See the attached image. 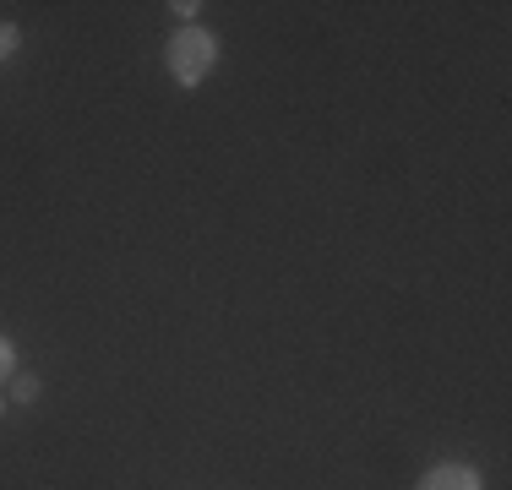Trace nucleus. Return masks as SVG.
I'll list each match as a JSON object with an SVG mask.
<instances>
[{"instance_id":"obj_7","label":"nucleus","mask_w":512,"mask_h":490,"mask_svg":"<svg viewBox=\"0 0 512 490\" xmlns=\"http://www.w3.org/2000/svg\"><path fill=\"white\" fill-rule=\"evenodd\" d=\"M0 414H6V398H0Z\"/></svg>"},{"instance_id":"obj_1","label":"nucleus","mask_w":512,"mask_h":490,"mask_svg":"<svg viewBox=\"0 0 512 490\" xmlns=\"http://www.w3.org/2000/svg\"><path fill=\"white\" fill-rule=\"evenodd\" d=\"M218 55H224L218 33L202 28V22H191V28H180L175 39H169V49H164V71L175 77V88H202V82L218 71Z\"/></svg>"},{"instance_id":"obj_4","label":"nucleus","mask_w":512,"mask_h":490,"mask_svg":"<svg viewBox=\"0 0 512 490\" xmlns=\"http://www.w3.org/2000/svg\"><path fill=\"white\" fill-rule=\"evenodd\" d=\"M17 49H22V28H17V22H0V66L17 60Z\"/></svg>"},{"instance_id":"obj_5","label":"nucleus","mask_w":512,"mask_h":490,"mask_svg":"<svg viewBox=\"0 0 512 490\" xmlns=\"http://www.w3.org/2000/svg\"><path fill=\"white\" fill-rule=\"evenodd\" d=\"M17 371H22V365H17V343H11L6 333H0V382H11Z\"/></svg>"},{"instance_id":"obj_2","label":"nucleus","mask_w":512,"mask_h":490,"mask_svg":"<svg viewBox=\"0 0 512 490\" xmlns=\"http://www.w3.org/2000/svg\"><path fill=\"white\" fill-rule=\"evenodd\" d=\"M414 490H485V474L463 458H442L414 480Z\"/></svg>"},{"instance_id":"obj_6","label":"nucleus","mask_w":512,"mask_h":490,"mask_svg":"<svg viewBox=\"0 0 512 490\" xmlns=\"http://www.w3.org/2000/svg\"><path fill=\"white\" fill-rule=\"evenodd\" d=\"M169 11H175V17H180V22H186V28H191V22H197V11H202V6H197V0H175V6H169Z\"/></svg>"},{"instance_id":"obj_3","label":"nucleus","mask_w":512,"mask_h":490,"mask_svg":"<svg viewBox=\"0 0 512 490\" xmlns=\"http://www.w3.org/2000/svg\"><path fill=\"white\" fill-rule=\"evenodd\" d=\"M6 387H11V398H6V403H17V409H33V403H39V392H44V382H39L33 371H17Z\"/></svg>"}]
</instances>
